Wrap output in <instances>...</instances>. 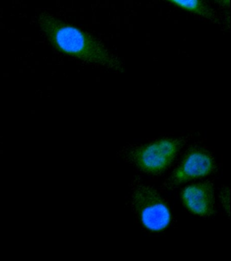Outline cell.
Instances as JSON below:
<instances>
[{"instance_id": "1", "label": "cell", "mask_w": 231, "mask_h": 261, "mask_svg": "<svg viewBox=\"0 0 231 261\" xmlns=\"http://www.w3.org/2000/svg\"><path fill=\"white\" fill-rule=\"evenodd\" d=\"M39 24L52 44L65 54L88 64L124 71L121 59L92 35L49 14L41 16Z\"/></svg>"}, {"instance_id": "2", "label": "cell", "mask_w": 231, "mask_h": 261, "mask_svg": "<svg viewBox=\"0 0 231 261\" xmlns=\"http://www.w3.org/2000/svg\"><path fill=\"white\" fill-rule=\"evenodd\" d=\"M183 139H164L123 150V160L148 174H162L185 145Z\"/></svg>"}, {"instance_id": "3", "label": "cell", "mask_w": 231, "mask_h": 261, "mask_svg": "<svg viewBox=\"0 0 231 261\" xmlns=\"http://www.w3.org/2000/svg\"><path fill=\"white\" fill-rule=\"evenodd\" d=\"M131 204L134 212L148 229L160 231L169 225V210L156 190L139 178L131 182Z\"/></svg>"}, {"instance_id": "4", "label": "cell", "mask_w": 231, "mask_h": 261, "mask_svg": "<svg viewBox=\"0 0 231 261\" xmlns=\"http://www.w3.org/2000/svg\"><path fill=\"white\" fill-rule=\"evenodd\" d=\"M215 167V160L209 152L193 150L183 158L164 186L170 188L188 180L207 176L214 171Z\"/></svg>"}, {"instance_id": "5", "label": "cell", "mask_w": 231, "mask_h": 261, "mask_svg": "<svg viewBox=\"0 0 231 261\" xmlns=\"http://www.w3.org/2000/svg\"><path fill=\"white\" fill-rule=\"evenodd\" d=\"M181 198L187 209L195 215L208 217L215 212L213 186L210 182H198L187 187Z\"/></svg>"}, {"instance_id": "6", "label": "cell", "mask_w": 231, "mask_h": 261, "mask_svg": "<svg viewBox=\"0 0 231 261\" xmlns=\"http://www.w3.org/2000/svg\"><path fill=\"white\" fill-rule=\"evenodd\" d=\"M174 4L191 13L214 22H218V16L203 0H164Z\"/></svg>"}, {"instance_id": "7", "label": "cell", "mask_w": 231, "mask_h": 261, "mask_svg": "<svg viewBox=\"0 0 231 261\" xmlns=\"http://www.w3.org/2000/svg\"><path fill=\"white\" fill-rule=\"evenodd\" d=\"M220 4L224 6H229L230 0H219Z\"/></svg>"}]
</instances>
